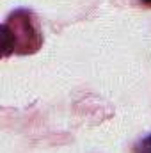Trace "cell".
Listing matches in <instances>:
<instances>
[{
    "label": "cell",
    "mask_w": 151,
    "mask_h": 153,
    "mask_svg": "<svg viewBox=\"0 0 151 153\" xmlns=\"http://www.w3.org/2000/svg\"><path fill=\"white\" fill-rule=\"evenodd\" d=\"M141 152L142 153H151V135L142 141V148H141Z\"/></svg>",
    "instance_id": "cell-1"
},
{
    "label": "cell",
    "mask_w": 151,
    "mask_h": 153,
    "mask_svg": "<svg viewBox=\"0 0 151 153\" xmlns=\"http://www.w3.org/2000/svg\"><path fill=\"white\" fill-rule=\"evenodd\" d=\"M146 2H150V4H151V0H146Z\"/></svg>",
    "instance_id": "cell-2"
}]
</instances>
